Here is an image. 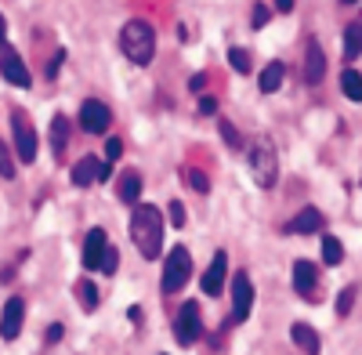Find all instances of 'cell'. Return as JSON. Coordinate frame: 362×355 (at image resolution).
Instances as JSON below:
<instances>
[{"mask_svg":"<svg viewBox=\"0 0 362 355\" xmlns=\"http://www.w3.org/2000/svg\"><path fill=\"white\" fill-rule=\"evenodd\" d=\"M131 240L145 261H156L163 254V214L153 203H138L131 214Z\"/></svg>","mask_w":362,"mask_h":355,"instance_id":"1","label":"cell"},{"mask_svg":"<svg viewBox=\"0 0 362 355\" xmlns=\"http://www.w3.org/2000/svg\"><path fill=\"white\" fill-rule=\"evenodd\" d=\"M119 51H124L134 66H148L156 58V29L145 18H131L119 29Z\"/></svg>","mask_w":362,"mask_h":355,"instance_id":"2","label":"cell"},{"mask_svg":"<svg viewBox=\"0 0 362 355\" xmlns=\"http://www.w3.org/2000/svg\"><path fill=\"white\" fill-rule=\"evenodd\" d=\"M250 174H254V182L261 189H272L276 185V178H279V153H276V141H272V134H261L254 145H250Z\"/></svg>","mask_w":362,"mask_h":355,"instance_id":"3","label":"cell"},{"mask_svg":"<svg viewBox=\"0 0 362 355\" xmlns=\"http://www.w3.org/2000/svg\"><path fill=\"white\" fill-rule=\"evenodd\" d=\"M11 131H15V156L22 163H33L37 160V149H40V141H37V131H33V120H29V112L25 109H11Z\"/></svg>","mask_w":362,"mask_h":355,"instance_id":"4","label":"cell"},{"mask_svg":"<svg viewBox=\"0 0 362 355\" xmlns=\"http://www.w3.org/2000/svg\"><path fill=\"white\" fill-rule=\"evenodd\" d=\"M189 279H192V254H189L185 247H174V250L167 254V261H163V279H160V286H163V293H177Z\"/></svg>","mask_w":362,"mask_h":355,"instance_id":"5","label":"cell"},{"mask_svg":"<svg viewBox=\"0 0 362 355\" xmlns=\"http://www.w3.org/2000/svg\"><path fill=\"white\" fill-rule=\"evenodd\" d=\"M203 334V319H199V301H185L177 308V319H174V337L181 348H192Z\"/></svg>","mask_w":362,"mask_h":355,"instance_id":"6","label":"cell"},{"mask_svg":"<svg viewBox=\"0 0 362 355\" xmlns=\"http://www.w3.org/2000/svg\"><path fill=\"white\" fill-rule=\"evenodd\" d=\"M112 127V109L105 105V102H98V98H87L83 105H80V131H87V134H105Z\"/></svg>","mask_w":362,"mask_h":355,"instance_id":"7","label":"cell"},{"mask_svg":"<svg viewBox=\"0 0 362 355\" xmlns=\"http://www.w3.org/2000/svg\"><path fill=\"white\" fill-rule=\"evenodd\" d=\"M0 76H4L8 83H15V87H29V83H33V76H29V69L22 62V54L11 44L0 47Z\"/></svg>","mask_w":362,"mask_h":355,"instance_id":"8","label":"cell"},{"mask_svg":"<svg viewBox=\"0 0 362 355\" xmlns=\"http://www.w3.org/2000/svg\"><path fill=\"white\" fill-rule=\"evenodd\" d=\"M69 178H73L76 189H87V185H95V182H105V178H109V163H102L98 156H83V160L73 163Z\"/></svg>","mask_w":362,"mask_h":355,"instance_id":"9","label":"cell"},{"mask_svg":"<svg viewBox=\"0 0 362 355\" xmlns=\"http://www.w3.org/2000/svg\"><path fill=\"white\" fill-rule=\"evenodd\" d=\"M232 322H243L254 308V286H250V276L247 272H235L232 276Z\"/></svg>","mask_w":362,"mask_h":355,"instance_id":"10","label":"cell"},{"mask_svg":"<svg viewBox=\"0 0 362 355\" xmlns=\"http://www.w3.org/2000/svg\"><path fill=\"white\" fill-rule=\"evenodd\" d=\"M225 276H228V257H225V250H218L214 257H210V269L203 272V293L206 298H221Z\"/></svg>","mask_w":362,"mask_h":355,"instance_id":"11","label":"cell"},{"mask_svg":"<svg viewBox=\"0 0 362 355\" xmlns=\"http://www.w3.org/2000/svg\"><path fill=\"white\" fill-rule=\"evenodd\" d=\"M109 243H105V228H90L83 240V269L87 272H102V257H105Z\"/></svg>","mask_w":362,"mask_h":355,"instance_id":"12","label":"cell"},{"mask_svg":"<svg viewBox=\"0 0 362 355\" xmlns=\"http://www.w3.org/2000/svg\"><path fill=\"white\" fill-rule=\"evenodd\" d=\"M293 290L300 293V298H315L319 290V264L315 261H293Z\"/></svg>","mask_w":362,"mask_h":355,"instance_id":"13","label":"cell"},{"mask_svg":"<svg viewBox=\"0 0 362 355\" xmlns=\"http://www.w3.org/2000/svg\"><path fill=\"white\" fill-rule=\"evenodd\" d=\"M22 319H25V301L22 298H8L4 312H0V337L15 341L18 330H22Z\"/></svg>","mask_w":362,"mask_h":355,"instance_id":"14","label":"cell"},{"mask_svg":"<svg viewBox=\"0 0 362 355\" xmlns=\"http://www.w3.org/2000/svg\"><path fill=\"white\" fill-rule=\"evenodd\" d=\"M322 76H326V54H322V47H319V40H308V47H305V83H322Z\"/></svg>","mask_w":362,"mask_h":355,"instance_id":"15","label":"cell"},{"mask_svg":"<svg viewBox=\"0 0 362 355\" xmlns=\"http://www.w3.org/2000/svg\"><path fill=\"white\" fill-rule=\"evenodd\" d=\"M326 225V218H322V211L319 206H305L290 225H286V232H293V235H312V232H319Z\"/></svg>","mask_w":362,"mask_h":355,"instance_id":"16","label":"cell"},{"mask_svg":"<svg viewBox=\"0 0 362 355\" xmlns=\"http://www.w3.org/2000/svg\"><path fill=\"white\" fill-rule=\"evenodd\" d=\"M290 337H293V344L305 351V355H319V351H322L319 330H312L308 322H293V327H290Z\"/></svg>","mask_w":362,"mask_h":355,"instance_id":"17","label":"cell"},{"mask_svg":"<svg viewBox=\"0 0 362 355\" xmlns=\"http://www.w3.org/2000/svg\"><path fill=\"white\" fill-rule=\"evenodd\" d=\"M119 189H116V196L124 199L127 206H138V199H141V174L138 170H124V178L116 182Z\"/></svg>","mask_w":362,"mask_h":355,"instance_id":"18","label":"cell"},{"mask_svg":"<svg viewBox=\"0 0 362 355\" xmlns=\"http://www.w3.org/2000/svg\"><path fill=\"white\" fill-rule=\"evenodd\" d=\"M283 76H286V66H283V62H268V66L261 69V80H257L261 95H276L279 87H283Z\"/></svg>","mask_w":362,"mask_h":355,"instance_id":"19","label":"cell"},{"mask_svg":"<svg viewBox=\"0 0 362 355\" xmlns=\"http://www.w3.org/2000/svg\"><path fill=\"white\" fill-rule=\"evenodd\" d=\"M66 145H69V120L58 112L54 120H51V149H54V156H62Z\"/></svg>","mask_w":362,"mask_h":355,"instance_id":"20","label":"cell"},{"mask_svg":"<svg viewBox=\"0 0 362 355\" xmlns=\"http://www.w3.org/2000/svg\"><path fill=\"white\" fill-rule=\"evenodd\" d=\"M362 54V22L344 25V62H355Z\"/></svg>","mask_w":362,"mask_h":355,"instance_id":"21","label":"cell"},{"mask_svg":"<svg viewBox=\"0 0 362 355\" xmlns=\"http://www.w3.org/2000/svg\"><path fill=\"white\" fill-rule=\"evenodd\" d=\"M76 301H80L83 312H98V286L90 279H80L76 283Z\"/></svg>","mask_w":362,"mask_h":355,"instance_id":"22","label":"cell"},{"mask_svg":"<svg viewBox=\"0 0 362 355\" xmlns=\"http://www.w3.org/2000/svg\"><path fill=\"white\" fill-rule=\"evenodd\" d=\"M341 91H344L351 102H362V73H358V69H344V73H341Z\"/></svg>","mask_w":362,"mask_h":355,"instance_id":"23","label":"cell"},{"mask_svg":"<svg viewBox=\"0 0 362 355\" xmlns=\"http://www.w3.org/2000/svg\"><path fill=\"white\" fill-rule=\"evenodd\" d=\"M322 261L326 264H341L344 261V247L337 235H322Z\"/></svg>","mask_w":362,"mask_h":355,"instance_id":"24","label":"cell"},{"mask_svg":"<svg viewBox=\"0 0 362 355\" xmlns=\"http://www.w3.org/2000/svg\"><path fill=\"white\" fill-rule=\"evenodd\" d=\"M228 66L239 73V76H247L254 66H250V51H243V47H228Z\"/></svg>","mask_w":362,"mask_h":355,"instance_id":"25","label":"cell"},{"mask_svg":"<svg viewBox=\"0 0 362 355\" xmlns=\"http://www.w3.org/2000/svg\"><path fill=\"white\" fill-rule=\"evenodd\" d=\"M185 182H189V189H196V192H203V196L210 192V178H206L203 170H196V167L185 170Z\"/></svg>","mask_w":362,"mask_h":355,"instance_id":"26","label":"cell"},{"mask_svg":"<svg viewBox=\"0 0 362 355\" xmlns=\"http://www.w3.org/2000/svg\"><path fill=\"white\" fill-rule=\"evenodd\" d=\"M0 178H15V160L8 153V141L0 138Z\"/></svg>","mask_w":362,"mask_h":355,"instance_id":"27","label":"cell"},{"mask_svg":"<svg viewBox=\"0 0 362 355\" xmlns=\"http://www.w3.org/2000/svg\"><path fill=\"white\" fill-rule=\"evenodd\" d=\"M167 218H170L174 228H181V225H185V203H181V199H170V203H167Z\"/></svg>","mask_w":362,"mask_h":355,"instance_id":"28","label":"cell"},{"mask_svg":"<svg viewBox=\"0 0 362 355\" xmlns=\"http://www.w3.org/2000/svg\"><path fill=\"white\" fill-rule=\"evenodd\" d=\"M351 305H355V290L348 286V290H341V293H337V315H348V312H351Z\"/></svg>","mask_w":362,"mask_h":355,"instance_id":"29","label":"cell"},{"mask_svg":"<svg viewBox=\"0 0 362 355\" xmlns=\"http://www.w3.org/2000/svg\"><path fill=\"white\" fill-rule=\"evenodd\" d=\"M268 22H272V8H268V4H257V8H254V18H250V25H254V29H264Z\"/></svg>","mask_w":362,"mask_h":355,"instance_id":"30","label":"cell"},{"mask_svg":"<svg viewBox=\"0 0 362 355\" xmlns=\"http://www.w3.org/2000/svg\"><path fill=\"white\" fill-rule=\"evenodd\" d=\"M116 269H119V254L109 247V250H105V257H102V272H105V276H116Z\"/></svg>","mask_w":362,"mask_h":355,"instance_id":"31","label":"cell"},{"mask_svg":"<svg viewBox=\"0 0 362 355\" xmlns=\"http://www.w3.org/2000/svg\"><path fill=\"white\" fill-rule=\"evenodd\" d=\"M119 156H124V141H119V138H109V141H105V160L116 163Z\"/></svg>","mask_w":362,"mask_h":355,"instance_id":"32","label":"cell"},{"mask_svg":"<svg viewBox=\"0 0 362 355\" xmlns=\"http://www.w3.org/2000/svg\"><path fill=\"white\" fill-rule=\"evenodd\" d=\"M221 138H225V141L232 145V149H239V145H243V138H239V131H235V127H232L228 120H221Z\"/></svg>","mask_w":362,"mask_h":355,"instance_id":"33","label":"cell"},{"mask_svg":"<svg viewBox=\"0 0 362 355\" xmlns=\"http://www.w3.org/2000/svg\"><path fill=\"white\" fill-rule=\"evenodd\" d=\"M196 109H199V116H214V112H218V98H210V95H203Z\"/></svg>","mask_w":362,"mask_h":355,"instance_id":"34","label":"cell"},{"mask_svg":"<svg viewBox=\"0 0 362 355\" xmlns=\"http://www.w3.org/2000/svg\"><path fill=\"white\" fill-rule=\"evenodd\" d=\"M62 334H66L62 322H51V327H47V341H51V344H54V341H62Z\"/></svg>","mask_w":362,"mask_h":355,"instance_id":"35","label":"cell"},{"mask_svg":"<svg viewBox=\"0 0 362 355\" xmlns=\"http://www.w3.org/2000/svg\"><path fill=\"white\" fill-rule=\"evenodd\" d=\"M293 4H297V0H276V11H279V15H290Z\"/></svg>","mask_w":362,"mask_h":355,"instance_id":"36","label":"cell"},{"mask_svg":"<svg viewBox=\"0 0 362 355\" xmlns=\"http://www.w3.org/2000/svg\"><path fill=\"white\" fill-rule=\"evenodd\" d=\"M189 87H192V91H203V87H206V76H199V73H196V76L189 80Z\"/></svg>","mask_w":362,"mask_h":355,"instance_id":"37","label":"cell"},{"mask_svg":"<svg viewBox=\"0 0 362 355\" xmlns=\"http://www.w3.org/2000/svg\"><path fill=\"white\" fill-rule=\"evenodd\" d=\"M4 37H8V22H4V15H0V47H4V44H8Z\"/></svg>","mask_w":362,"mask_h":355,"instance_id":"38","label":"cell"},{"mask_svg":"<svg viewBox=\"0 0 362 355\" xmlns=\"http://www.w3.org/2000/svg\"><path fill=\"white\" fill-rule=\"evenodd\" d=\"M341 4H355V0H341Z\"/></svg>","mask_w":362,"mask_h":355,"instance_id":"39","label":"cell"},{"mask_svg":"<svg viewBox=\"0 0 362 355\" xmlns=\"http://www.w3.org/2000/svg\"><path fill=\"white\" fill-rule=\"evenodd\" d=\"M160 355H167V351H160Z\"/></svg>","mask_w":362,"mask_h":355,"instance_id":"40","label":"cell"}]
</instances>
